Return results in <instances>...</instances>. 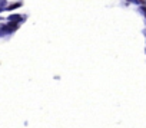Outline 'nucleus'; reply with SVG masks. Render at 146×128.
<instances>
[{
	"label": "nucleus",
	"instance_id": "f257e3e1",
	"mask_svg": "<svg viewBox=\"0 0 146 128\" xmlns=\"http://www.w3.org/2000/svg\"><path fill=\"white\" fill-rule=\"evenodd\" d=\"M22 6V2H16V3H12V5H9L7 7H6V10H15V9H17V7H20Z\"/></svg>",
	"mask_w": 146,
	"mask_h": 128
}]
</instances>
